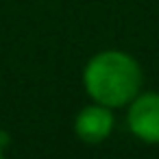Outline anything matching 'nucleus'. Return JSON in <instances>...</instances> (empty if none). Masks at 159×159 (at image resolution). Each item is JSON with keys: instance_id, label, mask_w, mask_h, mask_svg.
<instances>
[{"instance_id": "4", "label": "nucleus", "mask_w": 159, "mask_h": 159, "mask_svg": "<svg viewBox=\"0 0 159 159\" xmlns=\"http://www.w3.org/2000/svg\"><path fill=\"white\" fill-rule=\"evenodd\" d=\"M9 142H11V139H9V133H7V131H0V148L5 150V148L9 146Z\"/></svg>"}, {"instance_id": "3", "label": "nucleus", "mask_w": 159, "mask_h": 159, "mask_svg": "<svg viewBox=\"0 0 159 159\" xmlns=\"http://www.w3.org/2000/svg\"><path fill=\"white\" fill-rule=\"evenodd\" d=\"M72 129H74V135L83 144H89V146L102 144L113 133V129H116L113 109L92 100L89 105L79 109V113L74 116Z\"/></svg>"}, {"instance_id": "1", "label": "nucleus", "mask_w": 159, "mask_h": 159, "mask_svg": "<svg viewBox=\"0 0 159 159\" xmlns=\"http://www.w3.org/2000/svg\"><path fill=\"white\" fill-rule=\"evenodd\" d=\"M81 81L89 100L109 109H122L142 92L144 72L131 52L107 48L87 59Z\"/></svg>"}, {"instance_id": "2", "label": "nucleus", "mask_w": 159, "mask_h": 159, "mask_svg": "<svg viewBox=\"0 0 159 159\" xmlns=\"http://www.w3.org/2000/svg\"><path fill=\"white\" fill-rule=\"evenodd\" d=\"M126 126L144 144H159V92H139L126 105Z\"/></svg>"}, {"instance_id": "5", "label": "nucleus", "mask_w": 159, "mask_h": 159, "mask_svg": "<svg viewBox=\"0 0 159 159\" xmlns=\"http://www.w3.org/2000/svg\"><path fill=\"white\" fill-rule=\"evenodd\" d=\"M0 159H5V150L2 148H0Z\"/></svg>"}]
</instances>
